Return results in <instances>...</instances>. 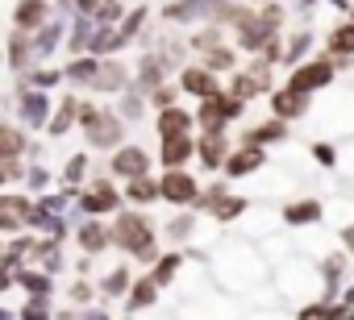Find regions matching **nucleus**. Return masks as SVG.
I'll list each match as a JSON object with an SVG mask.
<instances>
[{"label": "nucleus", "instance_id": "nucleus-1", "mask_svg": "<svg viewBox=\"0 0 354 320\" xmlns=\"http://www.w3.org/2000/svg\"><path fill=\"white\" fill-rule=\"evenodd\" d=\"M117 233H121V246H129V250H142V254L150 250V233H146V225H142V221H133V217H125Z\"/></svg>", "mask_w": 354, "mask_h": 320}, {"label": "nucleus", "instance_id": "nucleus-2", "mask_svg": "<svg viewBox=\"0 0 354 320\" xmlns=\"http://www.w3.org/2000/svg\"><path fill=\"white\" fill-rule=\"evenodd\" d=\"M117 171H121V175H133V179H138V175L146 171V154H142V150H125V154L117 158Z\"/></svg>", "mask_w": 354, "mask_h": 320}, {"label": "nucleus", "instance_id": "nucleus-3", "mask_svg": "<svg viewBox=\"0 0 354 320\" xmlns=\"http://www.w3.org/2000/svg\"><path fill=\"white\" fill-rule=\"evenodd\" d=\"M162 196H171V200H188V196H192V179H188V175H171V179L162 183Z\"/></svg>", "mask_w": 354, "mask_h": 320}, {"label": "nucleus", "instance_id": "nucleus-4", "mask_svg": "<svg viewBox=\"0 0 354 320\" xmlns=\"http://www.w3.org/2000/svg\"><path fill=\"white\" fill-rule=\"evenodd\" d=\"M184 88L188 92H213V75L209 71H188L184 75Z\"/></svg>", "mask_w": 354, "mask_h": 320}, {"label": "nucleus", "instance_id": "nucleus-5", "mask_svg": "<svg viewBox=\"0 0 354 320\" xmlns=\"http://www.w3.org/2000/svg\"><path fill=\"white\" fill-rule=\"evenodd\" d=\"M275 108H279L283 117H292V112H300V108H304V96H300V92L292 88L288 96H279V100H275Z\"/></svg>", "mask_w": 354, "mask_h": 320}, {"label": "nucleus", "instance_id": "nucleus-6", "mask_svg": "<svg viewBox=\"0 0 354 320\" xmlns=\"http://www.w3.org/2000/svg\"><path fill=\"white\" fill-rule=\"evenodd\" d=\"M42 9H46L42 0H26L21 13H17V21H21V26H34V21H42Z\"/></svg>", "mask_w": 354, "mask_h": 320}, {"label": "nucleus", "instance_id": "nucleus-7", "mask_svg": "<svg viewBox=\"0 0 354 320\" xmlns=\"http://www.w3.org/2000/svg\"><path fill=\"white\" fill-rule=\"evenodd\" d=\"M158 125H162V133H180V129L188 125V117H184V112H162Z\"/></svg>", "mask_w": 354, "mask_h": 320}, {"label": "nucleus", "instance_id": "nucleus-8", "mask_svg": "<svg viewBox=\"0 0 354 320\" xmlns=\"http://www.w3.org/2000/svg\"><path fill=\"white\" fill-rule=\"evenodd\" d=\"M288 217H292V221H313V217H317V204H296Z\"/></svg>", "mask_w": 354, "mask_h": 320}, {"label": "nucleus", "instance_id": "nucleus-9", "mask_svg": "<svg viewBox=\"0 0 354 320\" xmlns=\"http://www.w3.org/2000/svg\"><path fill=\"white\" fill-rule=\"evenodd\" d=\"M333 46H337V50H354V26H350V30H337Z\"/></svg>", "mask_w": 354, "mask_h": 320}, {"label": "nucleus", "instance_id": "nucleus-10", "mask_svg": "<svg viewBox=\"0 0 354 320\" xmlns=\"http://www.w3.org/2000/svg\"><path fill=\"white\" fill-rule=\"evenodd\" d=\"M84 246H88V250L104 246V233H100V229H88V233H84Z\"/></svg>", "mask_w": 354, "mask_h": 320}]
</instances>
